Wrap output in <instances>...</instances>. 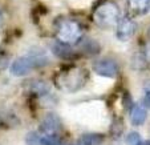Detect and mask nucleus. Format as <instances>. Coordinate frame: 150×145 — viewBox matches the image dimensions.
<instances>
[{
  "label": "nucleus",
  "mask_w": 150,
  "mask_h": 145,
  "mask_svg": "<svg viewBox=\"0 0 150 145\" xmlns=\"http://www.w3.org/2000/svg\"><path fill=\"white\" fill-rule=\"evenodd\" d=\"M61 129H62V125L59 116L54 113H48L41 120L39 133L44 134V136H49V137H60Z\"/></svg>",
  "instance_id": "39448f33"
},
{
  "label": "nucleus",
  "mask_w": 150,
  "mask_h": 145,
  "mask_svg": "<svg viewBox=\"0 0 150 145\" xmlns=\"http://www.w3.org/2000/svg\"><path fill=\"white\" fill-rule=\"evenodd\" d=\"M3 24V15H1V11H0V26Z\"/></svg>",
  "instance_id": "dca6fc26"
},
{
  "label": "nucleus",
  "mask_w": 150,
  "mask_h": 145,
  "mask_svg": "<svg viewBox=\"0 0 150 145\" xmlns=\"http://www.w3.org/2000/svg\"><path fill=\"white\" fill-rule=\"evenodd\" d=\"M93 71L102 77L113 79L118 75L120 67L113 59H101L93 63Z\"/></svg>",
  "instance_id": "423d86ee"
},
{
  "label": "nucleus",
  "mask_w": 150,
  "mask_h": 145,
  "mask_svg": "<svg viewBox=\"0 0 150 145\" xmlns=\"http://www.w3.org/2000/svg\"><path fill=\"white\" fill-rule=\"evenodd\" d=\"M29 91H31L33 95H37V96H40V97L47 96V95L49 93L48 85H47L45 82H42V81H35V82H32Z\"/></svg>",
  "instance_id": "f8f14e48"
},
{
  "label": "nucleus",
  "mask_w": 150,
  "mask_h": 145,
  "mask_svg": "<svg viewBox=\"0 0 150 145\" xmlns=\"http://www.w3.org/2000/svg\"><path fill=\"white\" fill-rule=\"evenodd\" d=\"M52 51H53V53L56 55V56L61 57V59H69V57H72L74 55L73 49H72L71 47L65 45V44H61V43H59V41H56V43L52 45Z\"/></svg>",
  "instance_id": "9d476101"
},
{
  "label": "nucleus",
  "mask_w": 150,
  "mask_h": 145,
  "mask_svg": "<svg viewBox=\"0 0 150 145\" xmlns=\"http://www.w3.org/2000/svg\"><path fill=\"white\" fill-rule=\"evenodd\" d=\"M126 6L133 15L144 16L150 9V0H126Z\"/></svg>",
  "instance_id": "6e6552de"
},
{
  "label": "nucleus",
  "mask_w": 150,
  "mask_h": 145,
  "mask_svg": "<svg viewBox=\"0 0 150 145\" xmlns=\"http://www.w3.org/2000/svg\"><path fill=\"white\" fill-rule=\"evenodd\" d=\"M136 29H137V24L132 17L129 16L121 17L118 24L116 26V36L121 41H127L136 33Z\"/></svg>",
  "instance_id": "0eeeda50"
},
{
  "label": "nucleus",
  "mask_w": 150,
  "mask_h": 145,
  "mask_svg": "<svg viewBox=\"0 0 150 145\" xmlns=\"http://www.w3.org/2000/svg\"><path fill=\"white\" fill-rule=\"evenodd\" d=\"M49 63V59L45 53L40 49L35 48L32 51H29L25 56H20L17 59H15L11 64V73L16 77H23L25 75H28L31 71L40 67H44Z\"/></svg>",
  "instance_id": "7ed1b4c3"
},
{
  "label": "nucleus",
  "mask_w": 150,
  "mask_h": 145,
  "mask_svg": "<svg viewBox=\"0 0 150 145\" xmlns=\"http://www.w3.org/2000/svg\"><path fill=\"white\" fill-rule=\"evenodd\" d=\"M102 136L97 133H86L79 139V141L74 145H101L102 144Z\"/></svg>",
  "instance_id": "9b49d317"
},
{
  "label": "nucleus",
  "mask_w": 150,
  "mask_h": 145,
  "mask_svg": "<svg viewBox=\"0 0 150 145\" xmlns=\"http://www.w3.org/2000/svg\"><path fill=\"white\" fill-rule=\"evenodd\" d=\"M149 39H150V29H149Z\"/></svg>",
  "instance_id": "f3484780"
},
{
  "label": "nucleus",
  "mask_w": 150,
  "mask_h": 145,
  "mask_svg": "<svg viewBox=\"0 0 150 145\" xmlns=\"http://www.w3.org/2000/svg\"><path fill=\"white\" fill-rule=\"evenodd\" d=\"M147 117V112L142 104H134L130 108V120L133 125H142Z\"/></svg>",
  "instance_id": "1a4fd4ad"
},
{
  "label": "nucleus",
  "mask_w": 150,
  "mask_h": 145,
  "mask_svg": "<svg viewBox=\"0 0 150 145\" xmlns=\"http://www.w3.org/2000/svg\"><path fill=\"white\" fill-rule=\"evenodd\" d=\"M92 17L97 27L102 29H110L118 24L121 19V11L114 1L106 0L96 7Z\"/></svg>",
  "instance_id": "20e7f679"
},
{
  "label": "nucleus",
  "mask_w": 150,
  "mask_h": 145,
  "mask_svg": "<svg viewBox=\"0 0 150 145\" xmlns=\"http://www.w3.org/2000/svg\"><path fill=\"white\" fill-rule=\"evenodd\" d=\"M133 65L136 69H144L145 67L147 65V56L144 52H138V53L134 56Z\"/></svg>",
  "instance_id": "ddd939ff"
},
{
  "label": "nucleus",
  "mask_w": 150,
  "mask_h": 145,
  "mask_svg": "<svg viewBox=\"0 0 150 145\" xmlns=\"http://www.w3.org/2000/svg\"><path fill=\"white\" fill-rule=\"evenodd\" d=\"M142 105L145 108H150V80H147L144 84V99H142Z\"/></svg>",
  "instance_id": "4468645a"
},
{
  "label": "nucleus",
  "mask_w": 150,
  "mask_h": 145,
  "mask_svg": "<svg viewBox=\"0 0 150 145\" xmlns=\"http://www.w3.org/2000/svg\"><path fill=\"white\" fill-rule=\"evenodd\" d=\"M54 35L59 43L65 45H76L84 37L82 26L76 19L72 17H60L54 23Z\"/></svg>",
  "instance_id": "f03ea898"
},
{
  "label": "nucleus",
  "mask_w": 150,
  "mask_h": 145,
  "mask_svg": "<svg viewBox=\"0 0 150 145\" xmlns=\"http://www.w3.org/2000/svg\"><path fill=\"white\" fill-rule=\"evenodd\" d=\"M88 81V72L80 67L62 68L53 76V82L57 89L67 93H73L84 88Z\"/></svg>",
  "instance_id": "f257e3e1"
},
{
  "label": "nucleus",
  "mask_w": 150,
  "mask_h": 145,
  "mask_svg": "<svg viewBox=\"0 0 150 145\" xmlns=\"http://www.w3.org/2000/svg\"><path fill=\"white\" fill-rule=\"evenodd\" d=\"M142 140L144 139H142L137 132H130V133L127 134V137H126L127 145H139L142 142Z\"/></svg>",
  "instance_id": "2eb2a0df"
}]
</instances>
